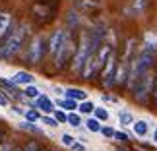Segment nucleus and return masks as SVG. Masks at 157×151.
Here are the masks:
<instances>
[{"mask_svg": "<svg viewBox=\"0 0 157 151\" xmlns=\"http://www.w3.org/2000/svg\"><path fill=\"white\" fill-rule=\"evenodd\" d=\"M93 108H95V105L91 101H80V105H78V111H80L82 114H91L93 112Z\"/></svg>", "mask_w": 157, "mask_h": 151, "instance_id": "obj_20", "label": "nucleus"}, {"mask_svg": "<svg viewBox=\"0 0 157 151\" xmlns=\"http://www.w3.org/2000/svg\"><path fill=\"white\" fill-rule=\"evenodd\" d=\"M113 140H117V142H128V134H124V132H118V130H114V136H113Z\"/></svg>", "mask_w": 157, "mask_h": 151, "instance_id": "obj_30", "label": "nucleus"}, {"mask_svg": "<svg viewBox=\"0 0 157 151\" xmlns=\"http://www.w3.org/2000/svg\"><path fill=\"white\" fill-rule=\"evenodd\" d=\"M118 122L122 126H130L134 122V116H132V112H128V111H118Z\"/></svg>", "mask_w": 157, "mask_h": 151, "instance_id": "obj_17", "label": "nucleus"}, {"mask_svg": "<svg viewBox=\"0 0 157 151\" xmlns=\"http://www.w3.org/2000/svg\"><path fill=\"white\" fill-rule=\"evenodd\" d=\"M103 101H111V103H117V97H113V95H103Z\"/></svg>", "mask_w": 157, "mask_h": 151, "instance_id": "obj_34", "label": "nucleus"}, {"mask_svg": "<svg viewBox=\"0 0 157 151\" xmlns=\"http://www.w3.org/2000/svg\"><path fill=\"white\" fill-rule=\"evenodd\" d=\"M70 149L72 151H86V145H83V143H78V142H74L70 145Z\"/></svg>", "mask_w": 157, "mask_h": 151, "instance_id": "obj_31", "label": "nucleus"}, {"mask_svg": "<svg viewBox=\"0 0 157 151\" xmlns=\"http://www.w3.org/2000/svg\"><path fill=\"white\" fill-rule=\"evenodd\" d=\"M153 142L157 143V128H155V132H153Z\"/></svg>", "mask_w": 157, "mask_h": 151, "instance_id": "obj_36", "label": "nucleus"}, {"mask_svg": "<svg viewBox=\"0 0 157 151\" xmlns=\"http://www.w3.org/2000/svg\"><path fill=\"white\" fill-rule=\"evenodd\" d=\"M153 97H155V101H157V77H155V80H153Z\"/></svg>", "mask_w": 157, "mask_h": 151, "instance_id": "obj_35", "label": "nucleus"}, {"mask_svg": "<svg viewBox=\"0 0 157 151\" xmlns=\"http://www.w3.org/2000/svg\"><path fill=\"white\" fill-rule=\"evenodd\" d=\"M101 0H76L74 8L78 12H83V14H91L95 10H101Z\"/></svg>", "mask_w": 157, "mask_h": 151, "instance_id": "obj_8", "label": "nucleus"}, {"mask_svg": "<svg viewBox=\"0 0 157 151\" xmlns=\"http://www.w3.org/2000/svg\"><path fill=\"white\" fill-rule=\"evenodd\" d=\"M39 95H41V91L33 85V83L31 85H25V89H23V97H27V99H37Z\"/></svg>", "mask_w": 157, "mask_h": 151, "instance_id": "obj_21", "label": "nucleus"}, {"mask_svg": "<svg viewBox=\"0 0 157 151\" xmlns=\"http://www.w3.org/2000/svg\"><path fill=\"white\" fill-rule=\"evenodd\" d=\"M10 105V99L6 95H0V107H8Z\"/></svg>", "mask_w": 157, "mask_h": 151, "instance_id": "obj_33", "label": "nucleus"}, {"mask_svg": "<svg viewBox=\"0 0 157 151\" xmlns=\"http://www.w3.org/2000/svg\"><path fill=\"white\" fill-rule=\"evenodd\" d=\"M151 91H153V76L149 74V72H146V74H144L140 80L134 83L132 93H134V97H136L138 103H147Z\"/></svg>", "mask_w": 157, "mask_h": 151, "instance_id": "obj_2", "label": "nucleus"}, {"mask_svg": "<svg viewBox=\"0 0 157 151\" xmlns=\"http://www.w3.org/2000/svg\"><path fill=\"white\" fill-rule=\"evenodd\" d=\"M74 52H76L74 39H72V35H70V33H66V39H64L62 47L58 49V52L54 54V58H52V60H54V64H56V68H64V66L72 60Z\"/></svg>", "mask_w": 157, "mask_h": 151, "instance_id": "obj_3", "label": "nucleus"}, {"mask_svg": "<svg viewBox=\"0 0 157 151\" xmlns=\"http://www.w3.org/2000/svg\"><path fill=\"white\" fill-rule=\"evenodd\" d=\"M86 128L89 130V132H93V134H99V130H101V122H99V120L97 118H87L86 120Z\"/></svg>", "mask_w": 157, "mask_h": 151, "instance_id": "obj_19", "label": "nucleus"}, {"mask_svg": "<svg viewBox=\"0 0 157 151\" xmlns=\"http://www.w3.org/2000/svg\"><path fill=\"white\" fill-rule=\"evenodd\" d=\"M14 147H12V143L10 142H2L0 143V151H12Z\"/></svg>", "mask_w": 157, "mask_h": 151, "instance_id": "obj_32", "label": "nucleus"}, {"mask_svg": "<svg viewBox=\"0 0 157 151\" xmlns=\"http://www.w3.org/2000/svg\"><path fill=\"white\" fill-rule=\"evenodd\" d=\"M146 6H147V0H130L128 6H126V16H132V17L142 16Z\"/></svg>", "mask_w": 157, "mask_h": 151, "instance_id": "obj_10", "label": "nucleus"}, {"mask_svg": "<svg viewBox=\"0 0 157 151\" xmlns=\"http://www.w3.org/2000/svg\"><path fill=\"white\" fill-rule=\"evenodd\" d=\"M21 151H41V147H39V143H37V142H27V143H25V147H23Z\"/></svg>", "mask_w": 157, "mask_h": 151, "instance_id": "obj_29", "label": "nucleus"}, {"mask_svg": "<svg viewBox=\"0 0 157 151\" xmlns=\"http://www.w3.org/2000/svg\"><path fill=\"white\" fill-rule=\"evenodd\" d=\"M93 114H95V118L99 120V122H107L109 120V111L103 107H95L93 108Z\"/></svg>", "mask_w": 157, "mask_h": 151, "instance_id": "obj_22", "label": "nucleus"}, {"mask_svg": "<svg viewBox=\"0 0 157 151\" xmlns=\"http://www.w3.org/2000/svg\"><path fill=\"white\" fill-rule=\"evenodd\" d=\"M12 151H21V149H20V147H16V149H12Z\"/></svg>", "mask_w": 157, "mask_h": 151, "instance_id": "obj_37", "label": "nucleus"}, {"mask_svg": "<svg viewBox=\"0 0 157 151\" xmlns=\"http://www.w3.org/2000/svg\"><path fill=\"white\" fill-rule=\"evenodd\" d=\"M99 134H103L105 138H109V140H113V136H114V128H111V126H101Z\"/></svg>", "mask_w": 157, "mask_h": 151, "instance_id": "obj_27", "label": "nucleus"}, {"mask_svg": "<svg viewBox=\"0 0 157 151\" xmlns=\"http://www.w3.org/2000/svg\"><path fill=\"white\" fill-rule=\"evenodd\" d=\"M35 108L43 111L45 114H51V112L54 111V103L47 97V95H39V97L35 99Z\"/></svg>", "mask_w": 157, "mask_h": 151, "instance_id": "obj_12", "label": "nucleus"}, {"mask_svg": "<svg viewBox=\"0 0 157 151\" xmlns=\"http://www.w3.org/2000/svg\"><path fill=\"white\" fill-rule=\"evenodd\" d=\"M66 33H68V31H64V29H56V31L49 37V41H47V51L51 52L52 58H54V54L58 52V49L62 47L64 39H66Z\"/></svg>", "mask_w": 157, "mask_h": 151, "instance_id": "obj_6", "label": "nucleus"}, {"mask_svg": "<svg viewBox=\"0 0 157 151\" xmlns=\"http://www.w3.org/2000/svg\"><path fill=\"white\" fill-rule=\"evenodd\" d=\"M25 35H27V25L25 23H20V25H14L12 27L10 35L2 41L0 45V58L2 60H8L12 56H16L20 52L23 41H25Z\"/></svg>", "mask_w": 157, "mask_h": 151, "instance_id": "obj_1", "label": "nucleus"}, {"mask_svg": "<svg viewBox=\"0 0 157 151\" xmlns=\"http://www.w3.org/2000/svg\"><path fill=\"white\" fill-rule=\"evenodd\" d=\"M54 105H56L58 108H60V111H68V112H72V111H76V108H78V101H72V99H58L56 103H54Z\"/></svg>", "mask_w": 157, "mask_h": 151, "instance_id": "obj_15", "label": "nucleus"}, {"mask_svg": "<svg viewBox=\"0 0 157 151\" xmlns=\"http://www.w3.org/2000/svg\"><path fill=\"white\" fill-rule=\"evenodd\" d=\"M117 56H114V52L111 56L107 58V62L103 64V68H101V77H103V87L105 89H111L114 85V72H117Z\"/></svg>", "mask_w": 157, "mask_h": 151, "instance_id": "obj_5", "label": "nucleus"}, {"mask_svg": "<svg viewBox=\"0 0 157 151\" xmlns=\"http://www.w3.org/2000/svg\"><path fill=\"white\" fill-rule=\"evenodd\" d=\"M60 142H62V145H66V147H70L72 143L76 142V138L72 136V134H62V136H60Z\"/></svg>", "mask_w": 157, "mask_h": 151, "instance_id": "obj_26", "label": "nucleus"}, {"mask_svg": "<svg viewBox=\"0 0 157 151\" xmlns=\"http://www.w3.org/2000/svg\"><path fill=\"white\" fill-rule=\"evenodd\" d=\"M17 126H20L21 130H27V132H31V134H41V130L37 128V126H35L33 122H27V120H25V122H20Z\"/></svg>", "mask_w": 157, "mask_h": 151, "instance_id": "obj_24", "label": "nucleus"}, {"mask_svg": "<svg viewBox=\"0 0 157 151\" xmlns=\"http://www.w3.org/2000/svg\"><path fill=\"white\" fill-rule=\"evenodd\" d=\"M128 68H130V62H122L117 64V72H114V85H126V77H128Z\"/></svg>", "mask_w": 157, "mask_h": 151, "instance_id": "obj_9", "label": "nucleus"}, {"mask_svg": "<svg viewBox=\"0 0 157 151\" xmlns=\"http://www.w3.org/2000/svg\"><path fill=\"white\" fill-rule=\"evenodd\" d=\"M142 51H147V52H153L157 54V33H146L144 37V45H142Z\"/></svg>", "mask_w": 157, "mask_h": 151, "instance_id": "obj_13", "label": "nucleus"}, {"mask_svg": "<svg viewBox=\"0 0 157 151\" xmlns=\"http://www.w3.org/2000/svg\"><path fill=\"white\" fill-rule=\"evenodd\" d=\"M43 151H49V149H43Z\"/></svg>", "mask_w": 157, "mask_h": 151, "instance_id": "obj_38", "label": "nucleus"}, {"mask_svg": "<svg viewBox=\"0 0 157 151\" xmlns=\"http://www.w3.org/2000/svg\"><path fill=\"white\" fill-rule=\"evenodd\" d=\"M45 51H47V39L43 35H35L29 43V49H27V62L29 64H39L45 56Z\"/></svg>", "mask_w": 157, "mask_h": 151, "instance_id": "obj_4", "label": "nucleus"}, {"mask_svg": "<svg viewBox=\"0 0 157 151\" xmlns=\"http://www.w3.org/2000/svg\"><path fill=\"white\" fill-rule=\"evenodd\" d=\"M23 116H25L27 122H33V124L41 120V114H39L37 108H29V111H23Z\"/></svg>", "mask_w": 157, "mask_h": 151, "instance_id": "obj_18", "label": "nucleus"}, {"mask_svg": "<svg viewBox=\"0 0 157 151\" xmlns=\"http://www.w3.org/2000/svg\"><path fill=\"white\" fill-rule=\"evenodd\" d=\"M14 85H31V83L35 81V77L29 74V72L25 70H20V72H16L14 76H12V80H10Z\"/></svg>", "mask_w": 157, "mask_h": 151, "instance_id": "obj_11", "label": "nucleus"}, {"mask_svg": "<svg viewBox=\"0 0 157 151\" xmlns=\"http://www.w3.org/2000/svg\"><path fill=\"white\" fill-rule=\"evenodd\" d=\"M66 122L70 126H74V128H78V126H82V116L78 112H70L68 116H66Z\"/></svg>", "mask_w": 157, "mask_h": 151, "instance_id": "obj_23", "label": "nucleus"}, {"mask_svg": "<svg viewBox=\"0 0 157 151\" xmlns=\"http://www.w3.org/2000/svg\"><path fill=\"white\" fill-rule=\"evenodd\" d=\"M132 128H134V134L140 136V138L147 136V130H149L146 120H134V122H132Z\"/></svg>", "mask_w": 157, "mask_h": 151, "instance_id": "obj_16", "label": "nucleus"}, {"mask_svg": "<svg viewBox=\"0 0 157 151\" xmlns=\"http://www.w3.org/2000/svg\"><path fill=\"white\" fill-rule=\"evenodd\" d=\"M12 27H14V17L10 12H0V43L10 35Z\"/></svg>", "mask_w": 157, "mask_h": 151, "instance_id": "obj_7", "label": "nucleus"}, {"mask_svg": "<svg viewBox=\"0 0 157 151\" xmlns=\"http://www.w3.org/2000/svg\"><path fill=\"white\" fill-rule=\"evenodd\" d=\"M41 122L47 124V126H51V128H56L58 122L54 120V116H51V114H45V116H41Z\"/></svg>", "mask_w": 157, "mask_h": 151, "instance_id": "obj_25", "label": "nucleus"}, {"mask_svg": "<svg viewBox=\"0 0 157 151\" xmlns=\"http://www.w3.org/2000/svg\"><path fill=\"white\" fill-rule=\"evenodd\" d=\"M66 116H68V114H66L64 111H54V120H56L58 124H62V122H66Z\"/></svg>", "mask_w": 157, "mask_h": 151, "instance_id": "obj_28", "label": "nucleus"}, {"mask_svg": "<svg viewBox=\"0 0 157 151\" xmlns=\"http://www.w3.org/2000/svg\"><path fill=\"white\" fill-rule=\"evenodd\" d=\"M64 97L66 99H72V101H86L87 99V95L83 89H78V87H68L64 91Z\"/></svg>", "mask_w": 157, "mask_h": 151, "instance_id": "obj_14", "label": "nucleus"}]
</instances>
